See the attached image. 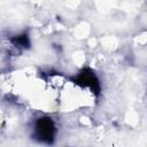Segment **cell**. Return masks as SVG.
<instances>
[{
	"mask_svg": "<svg viewBox=\"0 0 147 147\" xmlns=\"http://www.w3.org/2000/svg\"><path fill=\"white\" fill-rule=\"evenodd\" d=\"M34 133L36 137L39 140H42L44 142H49L53 140L55 134V124L49 117H40L36 122L34 126Z\"/></svg>",
	"mask_w": 147,
	"mask_h": 147,
	"instance_id": "6da1fadb",
	"label": "cell"
}]
</instances>
